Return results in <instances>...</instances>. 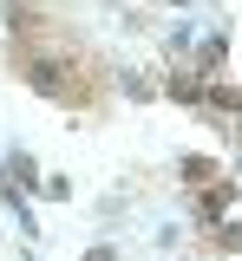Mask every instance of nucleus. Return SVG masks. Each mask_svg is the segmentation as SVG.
<instances>
[{"label":"nucleus","mask_w":242,"mask_h":261,"mask_svg":"<svg viewBox=\"0 0 242 261\" xmlns=\"http://www.w3.org/2000/svg\"><path fill=\"white\" fill-rule=\"evenodd\" d=\"M39 202H72V176H59V170H53V176H39Z\"/></svg>","instance_id":"1"},{"label":"nucleus","mask_w":242,"mask_h":261,"mask_svg":"<svg viewBox=\"0 0 242 261\" xmlns=\"http://www.w3.org/2000/svg\"><path fill=\"white\" fill-rule=\"evenodd\" d=\"M85 261H118V242H99V248H92Z\"/></svg>","instance_id":"2"},{"label":"nucleus","mask_w":242,"mask_h":261,"mask_svg":"<svg viewBox=\"0 0 242 261\" xmlns=\"http://www.w3.org/2000/svg\"><path fill=\"white\" fill-rule=\"evenodd\" d=\"M157 7H190V0H157Z\"/></svg>","instance_id":"3"}]
</instances>
